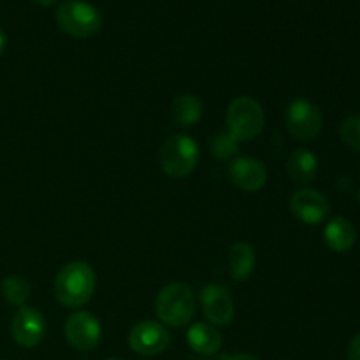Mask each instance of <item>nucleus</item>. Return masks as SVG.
I'll return each mask as SVG.
<instances>
[{
    "label": "nucleus",
    "mask_w": 360,
    "mask_h": 360,
    "mask_svg": "<svg viewBox=\"0 0 360 360\" xmlns=\"http://www.w3.org/2000/svg\"><path fill=\"white\" fill-rule=\"evenodd\" d=\"M95 271L84 260L65 264L53 281L56 301L69 309H77L86 304L95 292Z\"/></svg>",
    "instance_id": "1"
},
{
    "label": "nucleus",
    "mask_w": 360,
    "mask_h": 360,
    "mask_svg": "<svg viewBox=\"0 0 360 360\" xmlns=\"http://www.w3.org/2000/svg\"><path fill=\"white\" fill-rule=\"evenodd\" d=\"M155 313L158 320L169 327H185L195 315L193 290L183 281L169 283L155 299Z\"/></svg>",
    "instance_id": "2"
},
{
    "label": "nucleus",
    "mask_w": 360,
    "mask_h": 360,
    "mask_svg": "<svg viewBox=\"0 0 360 360\" xmlns=\"http://www.w3.org/2000/svg\"><path fill=\"white\" fill-rule=\"evenodd\" d=\"M60 30L76 39H90L102 28L101 11L84 0H65L56 9Z\"/></svg>",
    "instance_id": "3"
},
{
    "label": "nucleus",
    "mask_w": 360,
    "mask_h": 360,
    "mask_svg": "<svg viewBox=\"0 0 360 360\" xmlns=\"http://www.w3.org/2000/svg\"><path fill=\"white\" fill-rule=\"evenodd\" d=\"M264 109L255 98L236 97L225 111L227 132H231L239 143L253 141L264 130Z\"/></svg>",
    "instance_id": "4"
},
{
    "label": "nucleus",
    "mask_w": 360,
    "mask_h": 360,
    "mask_svg": "<svg viewBox=\"0 0 360 360\" xmlns=\"http://www.w3.org/2000/svg\"><path fill=\"white\" fill-rule=\"evenodd\" d=\"M197 162H199V144L190 136L176 134L162 144L160 165L169 178H186L197 167Z\"/></svg>",
    "instance_id": "5"
},
{
    "label": "nucleus",
    "mask_w": 360,
    "mask_h": 360,
    "mask_svg": "<svg viewBox=\"0 0 360 360\" xmlns=\"http://www.w3.org/2000/svg\"><path fill=\"white\" fill-rule=\"evenodd\" d=\"M287 130L294 139L311 141L320 134L323 125L322 111L315 102L306 97H297L287 105L285 111Z\"/></svg>",
    "instance_id": "6"
},
{
    "label": "nucleus",
    "mask_w": 360,
    "mask_h": 360,
    "mask_svg": "<svg viewBox=\"0 0 360 360\" xmlns=\"http://www.w3.org/2000/svg\"><path fill=\"white\" fill-rule=\"evenodd\" d=\"M65 340L74 350L90 352L98 347L102 340V327L97 316L88 311H74L63 326Z\"/></svg>",
    "instance_id": "7"
},
{
    "label": "nucleus",
    "mask_w": 360,
    "mask_h": 360,
    "mask_svg": "<svg viewBox=\"0 0 360 360\" xmlns=\"http://www.w3.org/2000/svg\"><path fill=\"white\" fill-rule=\"evenodd\" d=\"M11 334L21 348H35L46 336V320L39 309L20 306L11 322Z\"/></svg>",
    "instance_id": "8"
},
{
    "label": "nucleus",
    "mask_w": 360,
    "mask_h": 360,
    "mask_svg": "<svg viewBox=\"0 0 360 360\" xmlns=\"http://www.w3.org/2000/svg\"><path fill=\"white\" fill-rule=\"evenodd\" d=\"M169 343H171V334L164 323L151 322V320L139 322L129 333V347L144 357L162 354L167 350Z\"/></svg>",
    "instance_id": "9"
},
{
    "label": "nucleus",
    "mask_w": 360,
    "mask_h": 360,
    "mask_svg": "<svg viewBox=\"0 0 360 360\" xmlns=\"http://www.w3.org/2000/svg\"><path fill=\"white\" fill-rule=\"evenodd\" d=\"M200 304H202L204 316L211 322V326L224 327L229 326L234 319V301L227 287L218 283H210L200 290Z\"/></svg>",
    "instance_id": "10"
},
{
    "label": "nucleus",
    "mask_w": 360,
    "mask_h": 360,
    "mask_svg": "<svg viewBox=\"0 0 360 360\" xmlns=\"http://www.w3.org/2000/svg\"><path fill=\"white\" fill-rule=\"evenodd\" d=\"M290 211L302 224L319 225L329 217L330 204L319 190L299 188L290 199Z\"/></svg>",
    "instance_id": "11"
},
{
    "label": "nucleus",
    "mask_w": 360,
    "mask_h": 360,
    "mask_svg": "<svg viewBox=\"0 0 360 360\" xmlns=\"http://www.w3.org/2000/svg\"><path fill=\"white\" fill-rule=\"evenodd\" d=\"M229 178L243 192H259L267 183V169L252 157H236L229 165Z\"/></svg>",
    "instance_id": "12"
},
{
    "label": "nucleus",
    "mask_w": 360,
    "mask_h": 360,
    "mask_svg": "<svg viewBox=\"0 0 360 360\" xmlns=\"http://www.w3.org/2000/svg\"><path fill=\"white\" fill-rule=\"evenodd\" d=\"M316 172H319V158L311 150L299 148L292 151L287 162V174L294 185L306 188V185L316 178Z\"/></svg>",
    "instance_id": "13"
},
{
    "label": "nucleus",
    "mask_w": 360,
    "mask_h": 360,
    "mask_svg": "<svg viewBox=\"0 0 360 360\" xmlns=\"http://www.w3.org/2000/svg\"><path fill=\"white\" fill-rule=\"evenodd\" d=\"M186 341H188V347L195 354L204 355V357L218 354L221 348V343H224L220 330L214 326H211V323L204 322L193 323L190 327L188 334H186Z\"/></svg>",
    "instance_id": "14"
},
{
    "label": "nucleus",
    "mask_w": 360,
    "mask_h": 360,
    "mask_svg": "<svg viewBox=\"0 0 360 360\" xmlns=\"http://www.w3.org/2000/svg\"><path fill=\"white\" fill-rule=\"evenodd\" d=\"M355 239H357V231L354 224L343 217L333 218L323 229V241L336 253H347L348 250H352Z\"/></svg>",
    "instance_id": "15"
},
{
    "label": "nucleus",
    "mask_w": 360,
    "mask_h": 360,
    "mask_svg": "<svg viewBox=\"0 0 360 360\" xmlns=\"http://www.w3.org/2000/svg\"><path fill=\"white\" fill-rule=\"evenodd\" d=\"M255 250L250 243L239 241L232 245L231 252H229V271H231L232 280L236 281H246L252 276L253 269H255Z\"/></svg>",
    "instance_id": "16"
},
{
    "label": "nucleus",
    "mask_w": 360,
    "mask_h": 360,
    "mask_svg": "<svg viewBox=\"0 0 360 360\" xmlns=\"http://www.w3.org/2000/svg\"><path fill=\"white\" fill-rule=\"evenodd\" d=\"M172 118L183 129L197 125L202 118V102L197 95L183 94L178 95L172 102Z\"/></svg>",
    "instance_id": "17"
},
{
    "label": "nucleus",
    "mask_w": 360,
    "mask_h": 360,
    "mask_svg": "<svg viewBox=\"0 0 360 360\" xmlns=\"http://www.w3.org/2000/svg\"><path fill=\"white\" fill-rule=\"evenodd\" d=\"M0 292H2V297L6 299L9 304L13 306H25V302L28 301L32 294L30 283L25 280L23 276H18V274H11L0 285Z\"/></svg>",
    "instance_id": "18"
},
{
    "label": "nucleus",
    "mask_w": 360,
    "mask_h": 360,
    "mask_svg": "<svg viewBox=\"0 0 360 360\" xmlns=\"http://www.w3.org/2000/svg\"><path fill=\"white\" fill-rule=\"evenodd\" d=\"M241 150V143L231 132H220L211 139V153L217 160H231Z\"/></svg>",
    "instance_id": "19"
},
{
    "label": "nucleus",
    "mask_w": 360,
    "mask_h": 360,
    "mask_svg": "<svg viewBox=\"0 0 360 360\" xmlns=\"http://www.w3.org/2000/svg\"><path fill=\"white\" fill-rule=\"evenodd\" d=\"M340 137L350 150L360 153V115H350L341 122Z\"/></svg>",
    "instance_id": "20"
},
{
    "label": "nucleus",
    "mask_w": 360,
    "mask_h": 360,
    "mask_svg": "<svg viewBox=\"0 0 360 360\" xmlns=\"http://www.w3.org/2000/svg\"><path fill=\"white\" fill-rule=\"evenodd\" d=\"M347 357L348 360H360V333L352 340Z\"/></svg>",
    "instance_id": "21"
},
{
    "label": "nucleus",
    "mask_w": 360,
    "mask_h": 360,
    "mask_svg": "<svg viewBox=\"0 0 360 360\" xmlns=\"http://www.w3.org/2000/svg\"><path fill=\"white\" fill-rule=\"evenodd\" d=\"M221 360H259L255 355L250 354H236V355H221Z\"/></svg>",
    "instance_id": "22"
},
{
    "label": "nucleus",
    "mask_w": 360,
    "mask_h": 360,
    "mask_svg": "<svg viewBox=\"0 0 360 360\" xmlns=\"http://www.w3.org/2000/svg\"><path fill=\"white\" fill-rule=\"evenodd\" d=\"M6 44H7V35H6V32L0 28V55H2L4 49H6Z\"/></svg>",
    "instance_id": "23"
},
{
    "label": "nucleus",
    "mask_w": 360,
    "mask_h": 360,
    "mask_svg": "<svg viewBox=\"0 0 360 360\" xmlns=\"http://www.w3.org/2000/svg\"><path fill=\"white\" fill-rule=\"evenodd\" d=\"M34 2L39 4V6H42V7H49V6H53L56 0H34Z\"/></svg>",
    "instance_id": "24"
},
{
    "label": "nucleus",
    "mask_w": 360,
    "mask_h": 360,
    "mask_svg": "<svg viewBox=\"0 0 360 360\" xmlns=\"http://www.w3.org/2000/svg\"><path fill=\"white\" fill-rule=\"evenodd\" d=\"M108 360H118V359H108Z\"/></svg>",
    "instance_id": "25"
},
{
    "label": "nucleus",
    "mask_w": 360,
    "mask_h": 360,
    "mask_svg": "<svg viewBox=\"0 0 360 360\" xmlns=\"http://www.w3.org/2000/svg\"><path fill=\"white\" fill-rule=\"evenodd\" d=\"M359 202H360V193H359Z\"/></svg>",
    "instance_id": "26"
}]
</instances>
